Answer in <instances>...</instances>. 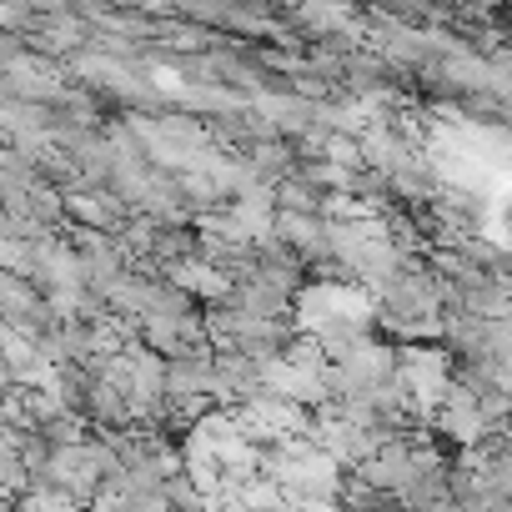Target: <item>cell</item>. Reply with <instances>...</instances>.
Listing matches in <instances>:
<instances>
[{
    "label": "cell",
    "mask_w": 512,
    "mask_h": 512,
    "mask_svg": "<svg viewBox=\"0 0 512 512\" xmlns=\"http://www.w3.org/2000/svg\"><path fill=\"white\" fill-rule=\"evenodd\" d=\"M297 21H302V26H327V31H337L342 21H352V11H342V6H337V11H297Z\"/></svg>",
    "instance_id": "3"
},
{
    "label": "cell",
    "mask_w": 512,
    "mask_h": 512,
    "mask_svg": "<svg viewBox=\"0 0 512 512\" xmlns=\"http://www.w3.org/2000/svg\"><path fill=\"white\" fill-rule=\"evenodd\" d=\"M16 512H86V507L71 502V497L56 492V487H31V492L16 502Z\"/></svg>",
    "instance_id": "2"
},
{
    "label": "cell",
    "mask_w": 512,
    "mask_h": 512,
    "mask_svg": "<svg viewBox=\"0 0 512 512\" xmlns=\"http://www.w3.org/2000/svg\"><path fill=\"white\" fill-rule=\"evenodd\" d=\"M66 201V216L81 226V231H101V236H116L126 221H131V211L106 191V186H81V191H66L61 196Z\"/></svg>",
    "instance_id": "1"
}]
</instances>
